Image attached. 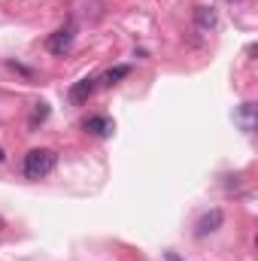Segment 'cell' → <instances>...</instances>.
<instances>
[{
    "instance_id": "cell-1",
    "label": "cell",
    "mask_w": 258,
    "mask_h": 261,
    "mask_svg": "<svg viewBox=\"0 0 258 261\" xmlns=\"http://www.w3.org/2000/svg\"><path fill=\"white\" fill-rule=\"evenodd\" d=\"M55 164H58V155L52 149H31L24 155V176L28 179H43L55 170Z\"/></svg>"
},
{
    "instance_id": "cell-2",
    "label": "cell",
    "mask_w": 258,
    "mask_h": 261,
    "mask_svg": "<svg viewBox=\"0 0 258 261\" xmlns=\"http://www.w3.org/2000/svg\"><path fill=\"white\" fill-rule=\"evenodd\" d=\"M70 46H73V31H70V28H61V31L49 34V40H46V49H49L52 55H64Z\"/></svg>"
},
{
    "instance_id": "cell-3",
    "label": "cell",
    "mask_w": 258,
    "mask_h": 261,
    "mask_svg": "<svg viewBox=\"0 0 258 261\" xmlns=\"http://www.w3.org/2000/svg\"><path fill=\"white\" fill-rule=\"evenodd\" d=\"M85 130L94 134V137H110L116 130V122L107 119V116H91V119H85Z\"/></svg>"
},
{
    "instance_id": "cell-4",
    "label": "cell",
    "mask_w": 258,
    "mask_h": 261,
    "mask_svg": "<svg viewBox=\"0 0 258 261\" xmlns=\"http://www.w3.org/2000/svg\"><path fill=\"white\" fill-rule=\"evenodd\" d=\"M94 88H97V79H91V76H85V79H79L73 88H70V97L76 100V103H82V100H88L91 94H94Z\"/></svg>"
},
{
    "instance_id": "cell-5",
    "label": "cell",
    "mask_w": 258,
    "mask_h": 261,
    "mask_svg": "<svg viewBox=\"0 0 258 261\" xmlns=\"http://www.w3.org/2000/svg\"><path fill=\"white\" fill-rule=\"evenodd\" d=\"M219 225H222V210H213V213H207L200 222H197V237H207V234H213V231H219Z\"/></svg>"
},
{
    "instance_id": "cell-6",
    "label": "cell",
    "mask_w": 258,
    "mask_h": 261,
    "mask_svg": "<svg viewBox=\"0 0 258 261\" xmlns=\"http://www.w3.org/2000/svg\"><path fill=\"white\" fill-rule=\"evenodd\" d=\"M194 18H197L200 28H213V24H216V12H213V6H197Z\"/></svg>"
},
{
    "instance_id": "cell-7",
    "label": "cell",
    "mask_w": 258,
    "mask_h": 261,
    "mask_svg": "<svg viewBox=\"0 0 258 261\" xmlns=\"http://www.w3.org/2000/svg\"><path fill=\"white\" fill-rule=\"evenodd\" d=\"M131 73V67H113V70H107V73H104V85H116V82H119V79H125V76H128Z\"/></svg>"
},
{
    "instance_id": "cell-8",
    "label": "cell",
    "mask_w": 258,
    "mask_h": 261,
    "mask_svg": "<svg viewBox=\"0 0 258 261\" xmlns=\"http://www.w3.org/2000/svg\"><path fill=\"white\" fill-rule=\"evenodd\" d=\"M49 116V110H46V103H37V110H34V116H31V125H37V122H43Z\"/></svg>"
},
{
    "instance_id": "cell-9",
    "label": "cell",
    "mask_w": 258,
    "mask_h": 261,
    "mask_svg": "<svg viewBox=\"0 0 258 261\" xmlns=\"http://www.w3.org/2000/svg\"><path fill=\"white\" fill-rule=\"evenodd\" d=\"M3 158H6V152H3V146H0V161H3Z\"/></svg>"
}]
</instances>
